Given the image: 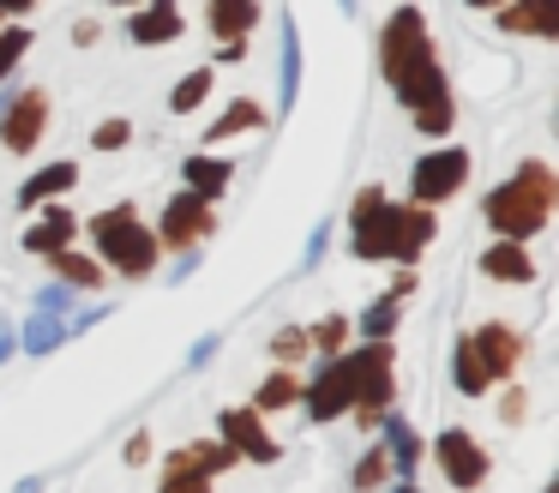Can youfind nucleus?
<instances>
[{"instance_id": "14", "label": "nucleus", "mask_w": 559, "mask_h": 493, "mask_svg": "<svg viewBox=\"0 0 559 493\" xmlns=\"http://www.w3.org/2000/svg\"><path fill=\"white\" fill-rule=\"evenodd\" d=\"M379 433H385V457H391V481L397 488H409L415 481V469H421V457H427V439L409 427V415H397V403L379 415Z\"/></svg>"}, {"instance_id": "9", "label": "nucleus", "mask_w": 559, "mask_h": 493, "mask_svg": "<svg viewBox=\"0 0 559 493\" xmlns=\"http://www.w3.org/2000/svg\"><path fill=\"white\" fill-rule=\"evenodd\" d=\"M229 463H235V451H229L223 439L181 445V451L163 463V488H169V493H199V488H211V481H217Z\"/></svg>"}, {"instance_id": "33", "label": "nucleus", "mask_w": 559, "mask_h": 493, "mask_svg": "<svg viewBox=\"0 0 559 493\" xmlns=\"http://www.w3.org/2000/svg\"><path fill=\"white\" fill-rule=\"evenodd\" d=\"M349 481H355V488H385V481H391V457H385V445H367L361 463L349 469Z\"/></svg>"}, {"instance_id": "38", "label": "nucleus", "mask_w": 559, "mask_h": 493, "mask_svg": "<svg viewBox=\"0 0 559 493\" xmlns=\"http://www.w3.org/2000/svg\"><path fill=\"white\" fill-rule=\"evenodd\" d=\"M217 349H223V337H217V331H205V337H199L193 349H187V373H199V367H205L211 355H217Z\"/></svg>"}, {"instance_id": "3", "label": "nucleus", "mask_w": 559, "mask_h": 493, "mask_svg": "<svg viewBox=\"0 0 559 493\" xmlns=\"http://www.w3.org/2000/svg\"><path fill=\"white\" fill-rule=\"evenodd\" d=\"M391 91H397V103L409 108V120L427 132V139H445L451 132L457 96H451V79H445V67H439V55H421L415 67H403L397 79H391Z\"/></svg>"}, {"instance_id": "19", "label": "nucleus", "mask_w": 559, "mask_h": 493, "mask_svg": "<svg viewBox=\"0 0 559 493\" xmlns=\"http://www.w3.org/2000/svg\"><path fill=\"white\" fill-rule=\"evenodd\" d=\"M481 277L493 283H535V259H530V240H511V235H493V247L481 253Z\"/></svg>"}, {"instance_id": "15", "label": "nucleus", "mask_w": 559, "mask_h": 493, "mask_svg": "<svg viewBox=\"0 0 559 493\" xmlns=\"http://www.w3.org/2000/svg\"><path fill=\"white\" fill-rule=\"evenodd\" d=\"M127 12H133V19H127V43H139V48L175 43V36L187 31L181 0H139V7H127Z\"/></svg>"}, {"instance_id": "35", "label": "nucleus", "mask_w": 559, "mask_h": 493, "mask_svg": "<svg viewBox=\"0 0 559 493\" xmlns=\"http://www.w3.org/2000/svg\"><path fill=\"white\" fill-rule=\"evenodd\" d=\"M271 355H277L283 367H295V361L307 355V331H301V325H283V331L271 337Z\"/></svg>"}, {"instance_id": "27", "label": "nucleus", "mask_w": 559, "mask_h": 493, "mask_svg": "<svg viewBox=\"0 0 559 493\" xmlns=\"http://www.w3.org/2000/svg\"><path fill=\"white\" fill-rule=\"evenodd\" d=\"M451 385H457L463 397H481V391H493V379H487V367H481V355H475L469 331L457 337V349H451Z\"/></svg>"}, {"instance_id": "34", "label": "nucleus", "mask_w": 559, "mask_h": 493, "mask_svg": "<svg viewBox=\"0 0 559 493\" xmlns=\"http://www.w3.org/2000/svg\"><path fill=\"white\" fill-rule=\"evenodd\" d=\"M127 144H133V120L127 115H109L91 127V151H127Z\"/></svg>"}, {"instance_id": "7", "label": "nucleus", "mask_w": 559, "mask_h": 493, "mask_svg": "<svg viewBox=\"0 0 559 493\" xmlns=\"http://www.w3.org/2000/svg\"><path fill=\"white\" fill-rule=\"evenodd\" d=\"M463 180H469V151H463V144H433V151L415 156V168H409V199L445 204L463 192Z\"/></svg>"}, {"instance_id": "42", "label": "nucleus", "mask_w": 559, "mask_h": 493, "mask_svg": "<svg viewBox=\"0 0 559 493\" xmlns=\"http://www.w3.org/2000/svg\"><path fill=\"white\" fill-rule=\"evenodd\" d=\"M13 355H19V337H13V331H0V367H7Z\"/></svg>"}, {"instance_id": "44", "label": "nucleus", "mask_w": 559, "mask_h": 493, "mask_svg": "<svg viewBox=\"0 0 559 493\" xmlns=\"http://www.w3.org/2000/svg\"><path fill=\"white\" fill-rule=\"evenodd\" d=\"M103 7H139V0H103Z\"/></svg>"}, {"instance_id": "23", "label": "nucleus", "mask_w": 559, "mask_h": 493, "mask_svg": "<svg viewBox=\"0 0 559 493\" xmlns=\"http://www.w3.org/2000/svg\"><path fill=\"white\" fill-rule=\"evenodd\" d=\"M67 343V313H49V307H31L25 331H19V349H25L31 361L55 355V349Z\"/></svg>"}, {"instance_id": "30", "label": "nucleus", "mask_w": 559, "mask_h": 493, "mask_svg": "<svg viewBox=\"0 0 559 493\" xmlns=\"http://www.w3.org/2000/svg\"><path fill=\"white\" fill-rule=\"evenodd\" d=\"M211 79H217L211 67H193V72H187V79L169 91V108H175V115H193V108L211 96Z\"/></svg>"}, {"instance_id": "21", "label": "nucleus", "mask_w": 559, "mask_h": 493, "mask_svg": "<svg viewBox=\"0 0 559 493\" xmlns=\"http://www.w3.org/2000/svg\"><path fill=\"white\" fill-rule=\"evenodd\" d=\"M79 187V163H43L25 175V187H19V211H37V204L61 199V192Z\"/></svg>"}, {"instance_id": "46", "label": "nucleus", "mask_w": 559, "mask_h": 493, "mask_svg": "<svg viewBox=\"0 0 559 493\" xmlns=\"http://www.w3.org/2000/svg\"><path fill=\"white\" fill-rule=\"evenodd\" d=\"M0 24H7V19H0Z\"/></svg>"}, {"instance_id": "1", "label": "nucleus", "mask_w": 559, "mask_h": 493, "mask_svg": "<svg viewBox=\"0 0 559 493\" xmlns=\"http://www.w3.org/2000/svg\"><path fill=\"white\" fill-rule=\"evenodd\" d=\"M554 204H559V175L542 163V156H530L518 175L499 180V187L481 199V216H487V228H493V235L530 240V235H542V228H547Z\"/></svg>"}, {"instance_id": "26", "label": "nucleus", "mask_w": 559, "mask_h": 493, "mask_svg": "<svg viewBox=\"0 0 559 493\" xmlns=\"http://www.w3.org/2000/svg\"><path fill=\"white\" fill-rule=\"evenodd\" d=\"M259 127H265V108H259L253 96H235V103L205 127V144H223V139H235V132H259Z\"/></svg>"}, {"instance_id": "13", "label": "nucleus", "mask_w": 559, "mask_h": 493, "mask_svg": "<svg viewBox=\"0 0 559 493\" xmlns=\"http://www.w3.org/2000/svg\"><path fill=\"white\" fill-rule=\"evenodd\" d=\"M433 457H439V476L451 481V488H481L487 481V451H481V439L475 433H463V427H445L433 439Z\"/></svg>"}, {"instance_id": "6", "label": "nucleus", "mask_w": 559, "mask_h": 493, "mask_svg": "<svg viewBox=\"0 0 559 493\" xmlns=\"http://www.w3.org/2000/svg\"><path fill=\"white\" fill-rule=\"evenodd\" d=\"M49 132V91L43 84H25V91L0 96V144L13 156H31Z\"/></svg>"}, {"instance_id": "2", "label": "nucleus", "mask_w": 559, "mask_h": 493, "mask_svg": "<svg viewBox=\"0 0 559 493\" xmlns=\"http://www.w3.org/2000/svg\"><path fill=\"white\" fill-rule=\"evenodd\" d=\"M91 247H97V259H109V271H121L127 283L151 277V271H157V259H163L157 228L139 223L133 204H109V211L91 216Z\"/></svg>"}, {"instance_id": "36", "label": "nucleus", "mask_w": 559, "mask_h": 493, "mask_svg": "<svg viewBox=\"0 0 559 493\" xmlns=\"http://www.w3.org/2000/svg\"><path fill=\"white\" fill-rule=\"evenodd\" d=\"M325 253H331V223H319L313 235H307V253H301V271H313V265L325 259Z\"/></svg>"}, {"instance_id": "39", "label": "nucleus", "mask_w": 559, "mask_h": 493, "mask_svg": "<svg viewBox=\"0 0 559 493\" xmlns=\"http://www.w3.org/2000/svg\"><path fill=\"white\" fill-rule=\"evenodd\" d=\"M499 421H506V427H511V421H523V391H518V385L499 397Z\"/></svg>"}, {"instance_id": "10", "label": "nucleus", "mask_w": 559, "mask_h": 493, "mask_svg": "<svg viewBox=\"0 0 559 493\" xmlns=\"http://www.w3.org/2000/svg\"><path fill=\"white\" fill-rule=\"evenodd\" d=\"M211 204H217V199H205V192L181 187L169 204H163L157 240H163V247H175V253H181V247H199V240H205L211 228H217V211H211Z\"/></svg>"}, {"instance_id": "4", "label": "nucleus", "mask_w": 559, "mask_h": 493, "mask_svg": "<svg viewBox=\"0 0 559 493\" xmlns=\"http://www.w3.org/2000/svg\"><path fill=\"white\" fill-rule=\"evenodd\" d=\"M343 361H349V379H355L349 415L361 427H379V415L397 403V373H391L397 355H391V337H361V349H343Z\"/></svg>"}, {"instance_id": "41", "label": "nucleus", "mask_w": 559, "mask_h": 493, "mask_svg": "<svg viewBox=\"0 0 559 493\" xmlns=\"http://www.w3.org/2000/svg\"><path fill=\"white\" fill-rule=\"evenodd\" d=\"M37 0H0V19H19V12H31Z\"/></svg>"}, {"instance_id": "32", "label": "nucleus", "mask_w": 559, "mask_h": 493, "mask_svg": "<svg viewBox=\"0 0 559 493\" xmlns=\"http://www.w3.org/2000/svg\"><path fill=\"white\" fill-rule=\"evenodd\" d=\"M349 331H355V325L343 319V313H331V319H319L313 331H307V349H313V355H343V343H349Z\"/></svg>"}, {"instance_id": "20", "label": "nucleus", "mask_w": 559, "mask_h": 493, "mask_svg": "<svg viewBox=\"0 0 559 493\" xmlns=\"http://www.w3.org/2000/svg\"><path fill=\"white\" fill-rule=\"evenodd\" d=\"M301 96V31L295 19H277V115H289Z\"/></svg>"}, {"instance_id": "12", "label": "nucleus", "mask_w": 559, "mask_h": 493, "mask_svg": "<svg viewBox=\"0 0 559 493\" xmlns=\"http://www.w3.org/2000/svg\"><path fill=\"white\" fill-rule=\"evenodd\" d=\"M301 403L313 421H343L355 403V379H349V361L343 355H325L313 373V385H301Z\"/></svg>"}, {"instance_id": "16", "label": "nucleus", "mask_w": 559, "mask_h": 493, "mask_svg": "<svg viewBox=\"0 0 559 493\" xmlns=\"http://www.w3.org/2000/svg\"><path fill=\"white\" fill-rule=\"evenodd\" d=\"M469 343H475V355H481V367H487V379H493V385L518 373V361H523V337L511 331L506 319L475 325V331H469Z\"/></svg>"}, {"instance_id": "18", "label": "nucleus", "mask_w": 559, "mask_h": 493, "mask_svg": "<svg viewBox=\"0 0 559 493\" xmlns=\"http://www.w3.org/2000/svg\"><path fill=\"white\" fill-rule=\"evenodd\" d=\"M37 223L25 228V253H37V259H49L55 247H67V240H79V211H67L61 199H49V204H37Z\"/></svg>"}, {"instance_id": "25", "label": "nucleus", "mask_w": 559, "mask_h": 493, "mask_svg": "<svg viewBox=\"0 0 559 493\" xmlns=\"http://www.w3.org/2000/svg\"><path fill=\"white\" fill-rule=\"evenodd\" d=\"M211 36H253L259 24V0H205Z\"/></svg>"}, {"instance_id": "43", "label": "nucleus", "mask_w": 559, "mask_h": 493, "mask_svg": "<svg viewBox=\"0 0 559 493\" xmlns=\"http://www.w3.org/2000/svg\"><path fill=\"white\" fill-rule=\"evenodd\" d=\"M337 7H343V12H349V19H355V12H361V0H337Z\"/></svg>"}, {"instance_id": "40", "label": "nucleus", "mask_w": 559, "mask_h": 493, "mask_svg": "<svg viewBox=\"0 0 559 493\" xmlns=\"http://www.w3.org/2000/svg\"><path fill=\"white\" fill-rule=\"evenodd\" d=\"M127 463H145V457H151V433H133V439H127Z\"/></svg>"}, {"instance_id": "22", "label": "nucleus", "mask_w": 559, "mask_h": 493, "mask_svg": "<svg viewBox=\"0 0 559 493\" xmlns=\"http://www.w3.org/2000/svg\"><path fill=\"white\" fill-rule=\"evenodd\" d=\"M181 175H187V187H193V192L223 199V192H229V180H235V163H229V156H217V144H205V151H193L181 163Z\"/></svg>"}, {"instance_id": "11", "label": "nucleus", "mask_w": 559, "mask_h": 493, "mask_svg": "<svg viewBox=\"0 0 559 493\" xmlns=\"http://www.w3.org/2000/svg\"><path fill=\"white\" fill-rule=\"evenodd\" d=\"M217 439L229 445L235 457H247V463H277V457H283V445L271 439L265 415H259L253 403H247V409H223V415H217Z\"/></svg>"}, {"instance_id": "29", "label": "nucleus", "mask_w": 559, "mask_h": 493, "mask_svg": "<svg viewBox=\"0 0 559 493\" xmlns=\"http://www.w3.org/2000/svg\"><path fill=\"white\" fill-rule=\"evenodd\" d=\"M397 325H403V295H391V289H385V295L355 319V331H361V337H397Z\"/></svg>"}, {"instance_id": "45", "label": "nucleus", "mask_w": 559, "mask_h": 493, "mask_svg": "<svg viewBox=\"0 0 559 493\" xmlns=\"http://www.w3.org/2000/svg\"><path fill=\"white\" fill-rule=\"evenodd\" d=\"M463 7H499V0H463Z\"/></svg>"}, {"instance_id": "17", "label": "nucleus", "mask_w": 559, "mask_h": 493, "mask_svg": "<svg viewBox=\"0 0 559 493\" xmlns=\"http://www.w3.org/2000/svg\"><path fill=\"white\" fill-rule=\"evenodd\" d=\"M493 24L511 36H542V43H559V0H499Z\"/></svg>"}, {"instance_id": "37", "label": "nucleus", "mask_w": 559, "mask_h": 493, "mask_svg": "<svg viewBox=\"0 0 559 493\" xmlns=\"http://www.w3.org/2000/svg\"><path fill=\"white\" fill-rule=\"evenodd\" d=\"M73 295H79L73 283H49V289H37V307H49V313H67V307H73Z\"/></svg>"}, {"instance_id": "8", "label": "nucleus", "mask_w": 559, "mask_h": 493, "mask_svg": "<svg viewBox=\"0 0 559 493\" xmlns=\"http://www.w3.org/2000/svg\"><path fill=\"white\" fill-rule=\"evenodd\" d=\"M421 55H433V36H427L421 7H397L385 19V31H379V67H385V79H397V72L415 67Z\"/></svg>"}, {"instance_id": "28", "label": "nucleus", "mask_w": 559, "mask_h": 493, "mask_svg": "<svg viewBox=\"0 0 559 493\" xmlns=\"http://www.w3.org/2000/svg\"><path fill=\"white\" fill-rule=\"evenodd\" d=\"M289 403H301V379H295V373L277 361V373H265V379H259L253 409H259V415H277V409H289Z\"/></svg>"}, {"instance_id": "24", "label": "nucleus", "mask_w": 559, "mask_h": 493, "mask_svg": "<svg viewBox=\"0 0 559 493\" xmlns=\"http://www.w3.org/2000/svg\"><path fill=\"white\" fill-rule=\"evenodd\" d=\"M49 265L61 271V283H73V289H103V283H109V265H97V253H79L73 240L55 247Z\"/></svg>"}, {"instance_id": "5", "label": "nucleus", "mask_w": 559, "mask_h": 493, "mask_svg": "<svg viewBox=\"0 0 559 493\" xmlns=\"http://www.w3.org/2000/svg\"><path fill=\"white\" fill-rule=\"evenodd\" d=\"M397 216H403V204H391L385 187L355 192V204H349V253L355 259H367V265L397 259Z\"/></svg>"}, {"instance_id": "31", "label": "nucleus", "mask_w": 559, "mask_h": 493, "mask_svg": "<svg viewBox=\"0 0 559 493\" xmlns=\"http://www.w3.org/2000/svg\"><path fill=\"white\" fill-rule=\"evenodd\" d=\"M31 43H37V36H31V24H0V79H13L19 60L31 55Z\"/></svg>"}]
</instances>
